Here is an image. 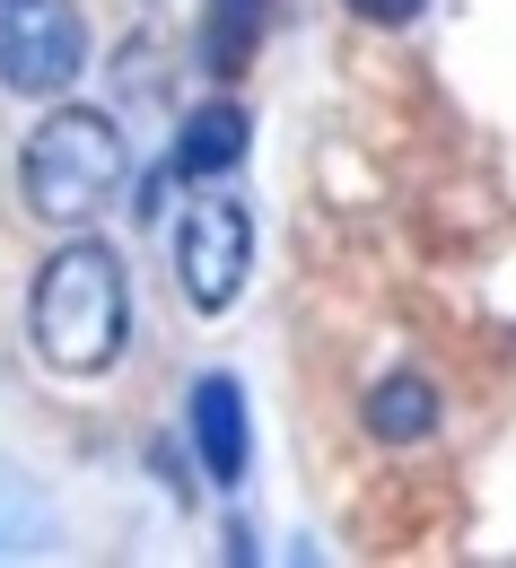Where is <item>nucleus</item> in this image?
Returning <instances> with one entry per match:
<instances>
[{"mask_svg": "<svg viewBox=\"0 0 516 568\" xmlns=\"http://www.w3.org/2000/svg\"><path fill=\"white\" fill-rule=\"evenodd\" d=\"M27 342L53 376H105L114 358L132 351V272L114 245L71 236L36 263L27 288Z\"/></svg>", "mask_w": 516, "mask_h": 568, "instance_id": "obj_1", "label": "nucleus"}, {"mask_svg": "<svg viewBox=\"0 0 516 568\" xmlns=\"http://www.w3.org/2000/svg\"><path fill=\"white\" fill-rule=\"evenodd\" d=\"M123 175H132V149H123V132L97 105H53L27 132V149H18V193L53 227H88L123 193Z\"/></svg>", "mask_w": 516, "mask_h": 568, "instance_id": "obj_2", "label": "nucleus"}, {"mask_svg": "<svg viewBox=\"0 0 516 568\" xmlns=\"http://www.w3.org/2000/svg\"><path fill=\"white\" fill-rule=\"evenodd\" d=\"M79 71H88L79 0H0V88L9 97H62Z\"/></svg>", "mask_w": 516, "mask_h": 568, "instance_id": "obj_3", "label": "nucleus"}, {"mask_svg": "<svg viewBox=\"0 0 516 568\" xmlns=\"http://www.w3.org/2000/svg\"><path fill=\"white\" fill-rule=\"evenodd\" d=\"M254 272V219L245 202H193L175 219V288L193 315H227Z\"/></svg>", "mask_w": 516, "mask_h": 568, "instance_id": "obj_4", "label": "nucleus"}, {"mask_svg": "<svg viewBox=\"0 0 516 568\" xmlns=\"http://www.w3.org/2000/svg\"><path fill=\"white\" fill-rule=\"evenodd\" d=\"M184 428H193V455H202V473L236 490L245 481V455H254V428H245V385L236 376H202L193 385V403H184Z\"/></svg>", "mask_w": 516, "mask_h": 568, "instance_id": "obj_5", "label": "nucleus"}, {"mask_svg": "<svg viewBox=\"0 0 516 568\" xmlns=\"http://www.w3.org/2000/svg\"><path fill=\"white\" fill-rule=\"evenodd\" d=\"M245 149H254L245 105H236V97H211V105H193V114L175 123V175L220 184V175H236V166H245Z\"/></svg>", "mask_w": 516, "mask_h": 568, "instance_id": "obj_6", "label": "nucleus"}, {"mask_svg": "<svg viewBox=\"0 0 516 568\" xmlns=\"http://www.w3.org/2000/svg\"><path fill=\"white\" fill-rule=\"evenodd\" d=\"M368 437H376V446H429V437H438V385H429L421 367L376 376V394H368Z\"/></svg>", "mask_w": 516, "mask_h": 568, "instance_id": "obj_7", "label": "nucleus"}, {"mask_svg": "<svg viewBox=\"0 0 516 568\" xmlns=\"http://www.w3.org/2000/svg\"><path fill=\"white\" fill-rule=\"evenodd\" d=\"M263 27H272V0H202V62L220 79H245L263 53Z\"/></svg>", "mask_w": 516, "mask_h": 568, "instance_id": "obj_8", "label": "nucleus"}, {"mask_svg": "<svg viewBox=\"0 0 516 568\" xmlns=\"http://www.w3.org/2000/svg\"><path fill=\"white\" fill-rule=\"evenodd\" d=\"M342 9H351V18H368V27H412L429 0H342Z\"/></svg>", "mask_w": 516, "mask_h": 568, "instance_id": "obj_9", "label": "nucleus"}]
</instances>
